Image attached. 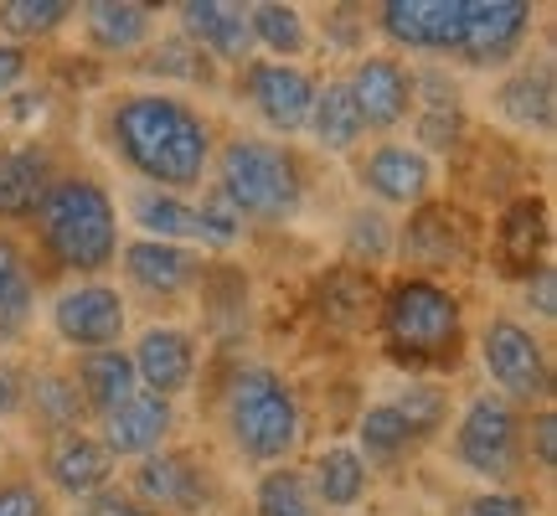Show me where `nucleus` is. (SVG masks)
Instances as JSON below:
<instances>
[{"label": "nucleus", "mask_w": 557, "mask_h": 516, "mask_svg": "<svg viewBox=\"0 0 557 516\" xmlns=\"http://www.w3.org/2000/svg\"><path fill=\"white\" fill-rule=\"evenodd\" d=\"M129 361H135V382H145V393L171 403L197 378V341L176 331V325H150L139 336V346L129 352Z\"/></svg>", "instance_id": "obj_14"}, {"label": "nucleus", "mask_w": 557, "mask_h": 516, "mask_svg": "<svg viewBox=\"0 0 557 516\" xmlns=\"http://www.w3.org/2000/svg\"><path fill=\"white\" fill-rule=\"evenodd\" d=\"M243 94L253 103L269 130L278 135H299L310 124V103H315V78L295 67V62H248L243 67Z\"/></svg>", "instance_id": "obj_8"}, {"label": "nucleus", "mask_w": 557, "mask_h": 516, "mask_svg": "<svg viewBox=\"0 0 557 516\" xmlns=\"http://www.w3.org/2000/svg\"><path fill=\"white\" fill-rule=\"evenodd\" d=\"M52 186V156L41 145L0 150V218H32Z\"/></svg>", "instance_id": "obj_21"}, {"label": "nucleus", "mask_w": 557, "mask_h": 516, "mask_svg": "<svg viewBox=\"0 0 557 516\" xmlns=\"http://www.w3.org/2000/svg\"><path fill=\"white\" fill-rule=\"evenodd\" d=\"M78 516H150V512L135 496H124V491H99V496H88V506Z\"/></svg>", "instance_id": "obj_43"}, {"label": "nucleus", "mask_w": 557, "mask_h": 516, "mask_svg": "<svg viewBox=\"0 0 557 516\" xmlns=\"http://www.w3.org/2000/svg\"><path fill=\"white\" fill-rule=\"evenodd\" d=\"M527 299H537V316H547V320L557 316V274H553V263H542L537 274L527 279Z\"/></svg>", "instance_id": "obj_45"}, {"label": "nucleus", "mask_w": 557, "mask_h": 516, "mask_svg": "<svg viewBox=\"0 0 557 516\" xmlns=\"http://www.w3.org/2000/svg\"><path fill=\"white\" fill-rule=\"evenodd\" d=\"M403 248H408L423 269H455V263L470 258V228H465V218L449 212V207H423V212L408 222Z\"/></svg>", "instance_id": "obj_22"}, {"label": "nucleus", "mask_w": 557, "mask_h": 516, "mask_svg": "<svg viewBox=\"0 0 557 516\" xmlns=\"http://www.w3.org/2000/svg\"><path fill=\"white\" fill-rule=\"evenodd\" d=\"M83 32L88 41L99 47V52H135L150 41V5H135V0H94V5H83Z\"/></svg>", "instance_id": "obj_24"}, {"label": "nucleus", "mask_w": 557, "mask_h": 516, "mask_svg": "<svg viewBox=\"0 0 557 516\" xmlns=\"http://www.w3.org/2000/svg\"><path fill=\"white\" fill-rule=\"evenodd\" d=\"M238 212L222 201V192L212 186L197 207V228H201V243H212V248H227V243H238Z\"/></svg>", "instance_id": "obj_40"}, {"label": "nucleus", "mask_w": 557, "mask_h": 516, "mask_svg": "<svg viewBox=\"0 0 557 516\" xmlns=\"http://www.w3.org/2000/svg\"><path fill=\"white\" fill-rule=\"evenodd\" d=\"M377 26L408 52H459L465 0H387L377 5Z\"/></svg>", "instance_id": "obj_11"}, {"label": "nucleus", "mask_w": 557, "mask_h": 516, "mask_svg": "<svg viewBox=\"0 0 557 516\" xmlns=\"http://www.w3.org/2000/svg\"><path fill=\"white\" fill-rule=\"evenodd\" d=\"M109 145L135 176L171 197L201 186L212 165V124L171 94H124L109 109Z\"/></svg>", "instance_id": "obj_1"}, {"label": "nucleus", "mask_w": 557, "mask_h": 516, "mask_svg": "<svg viewBox=\"0 0 557 516\" xmlns=\"http://www.w3.org/2000/svg\"><path fill=\"white\" fill-rule=\"evenodd\" d=\"M372 310V279L361 269H331L320 279V316L331 325H361Z\"/></svg>", "instance_id": "obj_32"}, {"label": "nucleus", "mask_w": 557, "mask_h": 516, "mask_svg": "<svg viewBox=\"0 0 557 516\" xmlns=\"http://www.w3.org/2000/svg\"><path fill=\"white\" fill-rule=\"evenodd\" d=\"M470 516H532V501L511 496V491H491V496L470 501Z\"/></svg>", "instance_id": "obj_42"}, {"label": "nucleus", "mask_w": 557, "mask_h": 516, "mask_svg": "<svg viewBox=\"0 0 557 516\" xmlns=\"http://www.w3.org/2000/svg\"><path fill=\"white\" fill-rule=\"evenodd\" d=\"M393 408L408 418V429H413L418 439H429L438 423H444V393H438V388H423V382H413L403 397H393Z\"/></svg>", "instance_id": "obj_39"}, {"label": "nucleus", "mask_w": 557, "mask_h": 516, "mask_svg": "<svg viewBox=\"0 0 557 516\" xmlns=\"http://www.w3.org/2000/svg\"><path fill=\"white\" fill-rule=\"evenodd\" d=\"M382 341L387 357L408 367H444L459 357L465 341V310L459 295L438 279H403L382 295Z\"/></svg>", "instance_id": "obj_3"}, {"label": "nucleus", "mask_w": 557, "mask_h": 516, "mask_svg": "<svg viewBox=\"0 0 557 516\" xmlns=\"http://www.w3.org/2000/svg\"><path fill=\"white\" fill-rule=\"evenodd\" d=\"M32 299H37V284H32L26 254L0 233V331H16L32 316Z\"/></svg>", "instance_id": "obj_33"}, {"label": "nucleus", "mask_w": 557, "mask_h": 516, "mask_svg": "<svg viewBox=\"0 0 557 516\" xmlns=\"http://www.w3.org/2000/svg\"><path fill=\"white\" fill-rule=\"evenodd\" d=\"M181 32L186 41L218 62L248 67L253 62V26H248V5L233 0H186L181 5Z\"/></svg>", "instance_id": "obj_13"}, {"label": "nucleus", "mask_w": 557, "mask_h": 516, "mask_svg": "<svg viewBox=\"0 0 557 516\" xmlns=\"http://www.w3.org/2000/svg\"><path fill=\"white\" fill-rule=\"evenodd\" d=\"M129 212H135V222L150 233L156 243H181V238H201L197 228V207L191 201L171 197V192H139L135 201H129Z\"/></svg>", "instance_id": "obj_29"}, {"label": "nucleus", "mask_w": 557, "mask_h": 516, "mask_svg": "<svg viewBox=\"0 0 557 516\" xmlns=\"http://www.w3.org/2000/svg\"><path fill=\"white\" fill-rule=\"evenodd\" d=\"M480 361H485L491 382L517 403H547L553 393V367H547L542 341L532 336V325L511 316H496L480 331Z\"/></svg>", "instance_id": "obj_7"}, {"label": "nucleus", "mask_w": 557, "mask_h": 516, "mask_svg": "<svg viewBox=\"0 0 557 516\" xmlns=\"http://www.w3.org/2000/svg\"><path fill=\"white\" fill-rule=\"evenodd\" d=\"M145 73H160V78H186V83H212V62L201 58L186 37H165V41L150 47Z\"/></svg>", "instance_id": "obj_37"}, {"label": "nucleus", "mask_w": 557, "mask_h": 516, "mask_svg": "<svg viewBox=\"0 0 557 516\" xmlns=\"http://www.w3.org/2000/svg\"><path fill=\"white\" fill-rule=\"evenodd\" d=\"M73 388H78L83 408H94L99 418H103V414H114L124 397H135V393H139L135 361H129V352H120V346H109V352H83Z\"/></svg>", "instance_id": "obj_23"}, {"label": "nucleus", "mask_w": 557, "mask_h": 516, "mask_svg": "<svg viewBox=\"0 0 557 516\" xmlns=\"http://www.w3.org/2000/svg\"><path fill=\"white\" fill-rule=\"evenodd\" d=\"M26 403L37 408V418L52 434H73V423L83 418L78 388H73V378H62V372H41L37 382H26Z\"/></svg>", "instance_id": "obj_34"}, {"label": "nucleus", "mask_w": 557, "mask_h": 516, "mask_svg": "<svg viewBox=\"0 0 557 516\" xmlns=\"http://www.w3.org/2000/svg\"><path fill=\"white\" fill-rule=\"evenodd\" d=\"M47 476L67 496H99L114 480V455L103 450L94 434H58V444L47 450Z\"/></svg>", "instance_id": "obj_19"}, {"label": "nucleus", "mask_w": 557, "mask_h": 516, "mask_svg": "<svg viewBox=\"0 0 557 516\" xmlns=\"http://www.w3.org/2000/svg\"><path fill=\"white\" fill-rule=\"evenodd\" d=\"M135 496L150 506H165V512H197L207 501V465H197L181 450H156V455L139 459Z\"/></svg>", "instance_id": "obj_17"}, {"label": "nucleus", "mask_w": 557, "mask_h": 516, "mask_svg": "<svg viewBox=\"0 0 557 516\" xmlns=\"http://www.w3.org/2000/svg\"><path fill=\"white\" fill-rule=\"evenodd\" d=\"M171 423H176V408L165 403V397L145 393L139 388L135 397H124L114 414H103V450L114 459H145L156 455L160 444H165V434H171Z\"/></svg>", "instance_id": "obj_15"}, {"label": "nucleus", "mask_w": 557, "mask_h": 516, "mask_svg": "<svg viewBox=\"0 0 557 516\" xmlns=\"http://www.w3.org/2000/svg\"><path fill=\"white\" fill-rule=\"evenodd\" d=\"M346 88L357 99L361 130H393L413 109V73L398 58H361L346 73Z\"/></svg>", "instance_id": "obj_12"}, {"label": "nucleus", "mask_w": 557, "mask_h": 516, "mask_svg": "<svg viewBox=\"0 0 557 516\" xmlns=\"http://www.w3.org/2000/svg\"><path fill=\"white\" fill-rule=\"evenodd\" d=\"M310 135H315L320 150H357V139L367 135L361 130V114H357V99H351V88L346 78H331V83H315V103H310V124H305Z\"/></svg>", "instance_id": "obj_25"}, {"label": "nucleus", "mask_w": 557, "mask_h": 516, "mask_svg": "<svg viewBox=\"0 0 557 516\" xmlns=\"http://www.w3.org/2000/svg\"><path fill=\"white\" fill-rule=\"evenodd\" d=\"M532 32V5L527 0H465V32L459 52L470 67H496L517 52Z\"/></svg>", "instance_id": "obj_10"}, {"label": "nucleus", "mask_w": 557, "mask_h": 516, "mask_svg": "<svg viewBox=\"0 0 557 516\" xmlns=\"http://www.w3.org/2000/svg\"><path fill=\"white\" fill-rule=\"evenodd\" d=\"M455 459L480 480H511L521 465V418L506 397L480 393L455 429Z\"/></svg>", "instance_id": "obj_6"}, {"label": "nucleus", "mask_w": 557, "mask_h": 516, "mask_svg": "<svg viewBox=\"0 0 557 516\" xmlns=\"http://www.w3.org/2000/svg\"><path fill=\"white\" fill-rule=\"evenodd\" d=\"M26 47H16V41H0V99L16 88L21 78H26Z\"/></svg>", "instance_id": "obj_46"}, {"label": "nucleus", "mask_w": 557, "mask_h": 516, "mask_svg": "<svg viewBox=\"0 0 557 516\" xmlns=\"http://www.w3.org/2000/svg\"><path fill=\"white\" fill-rule=\"evenodd\" d=\"M21 403H26V382H21L16 367H5V361H0V418L16 414Z\"/></svg>", "instance_id": "obj_47"}, {"label": "nucleus", "mask_w": 557, "mask_h": 516, "mask_svg": "<svg viewBox=\"0 0 557 516\" xmlns=\"http://www.w3.org/2000/svg\"><path fill=\"white\" fill-rule=\"evenodd\" d=\"M32 218L47 254L73 274H99L120 258V207L94 176H52Z\"/></svg>", "instance_id": "obj_2"}, {"label": "nucleus", "mask_w": 557, "mask_h": 516, "mask_svg": "<svg viewBox=\"0 0 557 516\" xmlns=\"http://www.w3.org/2000/svg\"><path fill=\"white\" fill-rule=\"evenodd\" d=\"M52 331L78 352H109L124 336V299L109 284H73L52 299Z\"/></svg>", "instance_id": "obj_9"}, {"label": "nucleus", "mask_w": 557, "mask_h": 516, "mask_svg": "<svg viewBox=\"0 0 557 516\" xmlns=\"http://www.w3.org/2000/svg\"><path fill=\"white\" fill-rule=\"evenodd\" d=\"M346 248L351 258H367V263H382L393 254V233H387V218L382 212H351V228H346Z\"/></svg>", "instance_id": "obj_38"}, {"label": "nucleus", "mask_w": 557, "mask_h": 516, "mask_svg": "<svg viewBox=\"0 0 557 516\" xmlns=\"http://www.w3.org/2000/svg\"><path fill=\"white\" fill-rule=\"evenodd\" d=\"M0 516H52V506L32 480H5L0 486Z\"/></svg>", "instance_id": "obj_41"}, {"label": "nucleus", "mask_w": 557, "mask_h": 516, "mask_svg": "<svg viewBox=\"0 0 557 516\" xmlns=\"http://www.w3.org/2000/svg\"><path fill=\"white\" fill-rule=\"evenodd\" d=\"M227 429L248 459L284 465L299 444V397L274 367H243L227 382Z\"/></svg>", "instance_id": "obj_5"}, {"label": "nucleus", "mask_w": 557, "mask_h": 516, "mask_svg": "<svg viewBox=\"0 0 557 516\" xmlns=\"http://www.w3.org/2000/svg\"><path fill=\"white\" fill-rule=\"evenodd\" d=\"M197 254L181 248V243H156V238H139L124 248V274L129 284H139L145 295H181L191 279H197Z\"/></svg>", "instance_id": "obj_20"}, {"label": "nucleus", "mask_w": 557, "mask_h": 516, "mask_svg": "<svg viewBox=\"0 0 557 516\" xmlns=\"http://www.w3.org/2000/svg\"><path fill=\"white\" fill-rule=\"evenodd\" d=\"M310 496H315V506L351 512V506L367 496V459H361L357 450H346V444L325 450V455L315 459V476H310Z\"/></svg>", "instance_id": "obj_27"}, {"label": "nucleus", "mask_w": 557, "mask_h": 516, "mask_svg": "<svg viewBox=\"0 0 557 516\" xmlns=\"http://www.w3.org/2000/svg\"><path fill=\"white\" fill-rule=\"evenodd\" d=\"M357 439H361V450L357 455L361 459H403L408 450L418 444V434L408 429V418L393 408V403H377V408H367L361 414V429H357Z\"/></svg>", "instance_id": "obj_31"}, {"label": "nucleus", "mask_w": 557, "mask_h": 516, "mask_svg": "<svg viewBox=\"0 0 557 516\" xmlns=\"http://www.w3.org/2000/svg\"><path fill=\"white\" fill-rule=\"evenodd\" d=\"M547 248V201L517 197L496 222V269L511 279H532Z\"/></svg>", "instance_id": "obj_18"}, {"label": "nucleus", "mask_w": 557, "mask_h": 516, "mask_svg": "<svg viewBox=\"0 0 557 516\" xmlns=\"http://www.w3.org/2000/svg\"><path fill=\"white\" fill-rule=\"evenodd\" d=\"M218 192L238 218L289 222L305 201V165L289 145L238 135L218 156Z\"/></svg>", "instance_id": "obj_4"}, {"label": "nucleus", "mask_w": 557, "mask_h": 516, "mask_svg": "<svg viewBox=\"0 0 557 516\" xmlns=\"http://www.w3.org/2000/svg\"><path fill=\"white\" fill-rule=\"evenodd\" d=\"M357 181L387 207H418L429 197V186H434V165L413 145H377L357 165Z\"/></svg>", "instance_id": "obj_16"}, {"label": "nucleus", "mask_w": 557, "mask_h": 516, "mask_svg": "<svg viewBox=\"0 0 557 516\" xmlns=\"http://www.w3.org/2000/svg\"><path fill=\"white\" fill-rule=\"evenodd\" d=\"M413 94H429L423 99V114H418V139L423 150H449L465 135V109H459V88L444 73H423L413 78Z\"/></svg>", "instance_id": "obj_26"}, {"label": "nucleus", "mask_w": 557, "mask_h": 516, "mask_svg": "<svg viewBox=\"0 0 557 516\" xmlns=\"http://www.w3.org/2000/svg\"><path fill=\"white\" fill-rule=\"evenodd\" d=\"M259 516H320L315 496H310V480L299 470H269L259 480Z\"/></svg>", "instance_id": "obj_36"}, {"label": "nucleus", "mask_w": 557, "mask_h": 516, "mask_svg": "<svg viewBox=\"0 0 557 516\" xmlns=\"http://www.w3.org/2000/svg\"><path fill=\"white\" fill-rule=\"evenodd\" d=\"M248 26H253V47H269L274 58H299L310 47L305 16H299L295 5H278V0L248 5Z\"/></svg>", "instance_id": "obj_30"}, {"label": "nucleus", "mask_w": 557, "mask_h": 516, "mask_svg": "<svg viewBox=\"0 0 557 516\" xmlns=\"http://www.w3.org/2000/svg\"><path fill=\"white\" fill-rule=\"evenodd\" d=\"M67 16H73L67 0H0V32L16 47L32 37H52Z\"/></svg>", "instance_id": "obj_35"}, {"label": "nucleus", "mask_w": 557, "mask_h": 516, "mask_svg": "<svg viewBox=\"0 0 557 516\" xmlns=\"http://www.w3.org/2000/svg\"><path fill=\"white\" fill-rule=\"evenodd\" d=\"M500 114L511 124H521V130L547 135V130H553V62L521 67L517 78H506V88H500Z\"/></svg>", "instance_id": "obj_28"}, {"label": "nucleus", "mask_w": 557, "mask_h": 516, "mask_svg": "<svg viewBox=\"0 0 557 516\" xmlns=\"http://www.w3.org/2000/svg\"><path fill=\"white\" fill-rule=\"evenodd\" d=\"M532 450H537V470H553L557 465V418L547 408L532 418Z\"/></svg>", "instance_id": "obj_44"}]
</instances>
